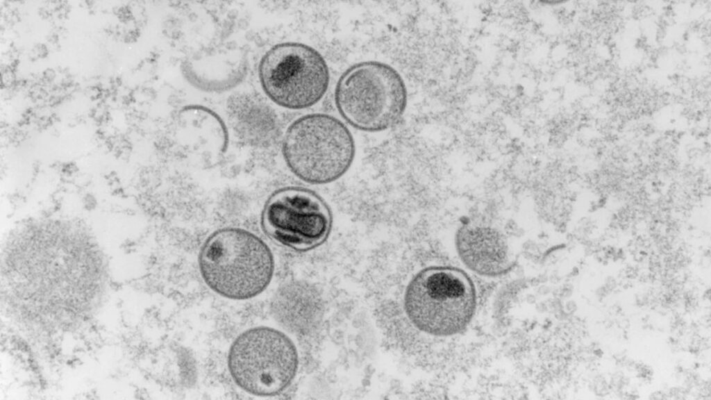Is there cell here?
<instances>
[{
    "instance_id": "1",
    "label": "cell",
    "mask_w": 711,
    "mask_h": 400,
    "mask_svg": "<svg viewBox=\"0 0 711 400\" xmlns=\"http://www.w3.org/2000/svg\"><path fill=\"white\" fill-rule=\"evenodd\" d=\"M198 262L206 285L235 300L260 294L274 272L270 248L257 235L241 228H223L210 234L201 248Z\"/></svg>"
},
{
    "instance_id": "5",
    "label": "cell",
    "mask_w": 711,
    "mask_h": 400,
    "mask_svg": "<svg viewBox=\"0 0 711 400\" xmlns=\"http://www.w3.org/2000/svg\"><path fill=\"white\" fill-rule=\"evenodd\" d=\"M294 342L283 332L266 326L246 330L233 342L228 367L234 382L256 396L278 394L292 383L299 368Z\"/></svg>"
},
{
    "instance_id": "3",
    "label": "cell",
    "mask_w": 711,
    "mask_h": 400,
    "mask_svg": "<svg viewBox=\"0 0 711 400\" xmlns=\"http://www.w3.org/2000/svg\"><path fill=\"white\" fill-rule=\"evenodd\" d=\"M282 153L296 177L312 185H324L337 181L350 169L356 144L351 131L339 119L311 113L287 127Z\"/></svg>"
},
{
    "instance_id": "2",
    "label": "cell",
    "mask_w": 711,
    "mask_h": 400,
    "mask_svg": "<svg viewBox=\"0 0 711 400\" xmlns=\"http://www.w3.org/2000/svg\"><path fill=\"white\" fill-rule=\"evenodd\" d=\"M476 293L470 277L453 267L432 266L418 272L408 283L403 308L411 324L435 336L462 332L475 312Z\"/></svg>"
},
{
    "instance_id": "9",
    "label": "cell",
    "mask_w": 711,
    "mask_h": 400,
    "mask_svg": "<svg viewBox=\"0 0 711 400\" xmlns=\"http://www.w3.org/2000/svg\"><path fill=\"white\" fill-rule=\"evenodd\" d=\"M246 68V58L241 50L225 48L194 56L184 64L183 71L195 87L208 92H221L240 83Z\"/></svg>"
},
{
    "instance_id": "8",
    "label": "cell",
    "mask_w": 711,
    "mask_h": 400,
    "mask_svg": "<svg viewBox=\"0 0 711 400\" xmlns=\"http://www.w3.org/2000/svg\"><path fill=\"white\" fill-rule=\"evenodd\" d=\"M455 245L463 263L480 275L497 276L512 267L513 261L505 240L490 228H462L457 233Z\"/></svg>"
},
{
    "instance_id": "7",
    "label": "cell",
    "mask_w": 711,
    "mask_h": 400,
    "mask_svg": "<svg viewBox=\"0 0 711 400\" xmlns=\"http://www.w3.org/2000/svg\"><path fill=\"white\" fill-rule=\"evenodd\" d=\"M267 233L281 245L299 251L313 249L328 238L333 215L326 201L303 187L289 186L271 194L262 215Z\"/></svg>"
},
{
    "instance_id": "6",
    "label": "cell",
    "mask_w": 711,
    "mask_h": 400,
    "mask_svg": "<svg viewBox=\"0 0 711 400\" xmlns=\"http://www.w3.org/2000/svg\"><path fill=\"white\" fill-rule=\"evenodd\" d=\"M261 87L276 104L291 110L317 103L329 85L326 61L313 47L287 42L271 47L258 68Z\"/></svg>"
},
{
    "instance_id": "4",
    "label": "cell",
    "mask_w": 711,
    "mask_h": 400,
    "mask_svg": "<svg viewBox=\"0 0 711 400\" xmlns=\"http://www.w3.org/2000/svg\"><path fill=\"white\" fill-rule=\"evenodd\" d=\"M334 100L349 125L362 131L380 132L401 119L408 94L402 76L392 66L364 61L351 65L340 76Z\"/></svg>"
}]
</instances>
